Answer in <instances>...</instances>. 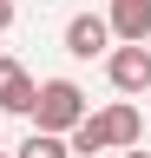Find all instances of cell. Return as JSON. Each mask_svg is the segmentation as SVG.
Listing matches in <instances>:
<instances>
[{
  "label": "cell",
  "mask_w": 151,
  "mask_h": 158,
  "mask_svg": "<svg viewBox=\"0 0 151 158\" xmlns=\"http://www.w3.org/2000/svg\"><path fill=\"white\" fill-rule=\"evenodd\" d=\"M26 118H33L40 132H72V125L85 118V92L72 86V79H46V86L33 92V106H26Z\"/></svg>",
  "instance_id": "1"
},
{
  "label": "cell",
  "mask_w": 151,
  "mask_h": 158,
  "mask_svg": "<svg viewBox=\"0 0 151 158\" xmlns=\"http://www.w3.org/2000/svg\"><path fill=\"white\" fill-rule=\"evenodd\" d=\"M105 73H112L118 92H145V86H151V46H145V40L112 46V53H105Z\"/></svg>",
  "instance_id": "2"
},
{
  "label": "cell",
  "mask_w": 151,
  "mask_h": 158,
  "mask_svg": "<svg viewBox=\"0 0 151 158\" xmlns=\"http://www.w3.org/2000/svg\"><path fill=\"white\" fill-rule=\"evenodd\" d=\"M66 53L72 59H99V53H112V27L99 13H72L66 20Z\"/></svg>",
  "instance_id": "3"
},
{
  "label": "cell",
  "mask_w": 151,
  "mask_h": 158,
  "mask_svg": "<svg viewBox=\"0 0 151 158\" xmlns=\"http://www.w3.org/2000/svg\"><path fill=\"white\" fill-rule=\"evenodd\" d=\"M33 92H40V86L26 79V66L0 53V112H26V106H33Z\"/></svg>",
  "instance_id": "4"
},
{
  "label": "cell",
  "mask_w": 151,
  "mask_h": 158,
  "mask_svg": "<svg viewBox=\"0 0 151 158\" xmlns=\"http://www.w3.org/2000/svg\"><path fill=\"white\" fill-rule=\"evenodd\" d=\"M99 125H105V138H112L118 152L145 138V118H138V106H131V99H118V106H105V112H99Z\"/></svg>",
  "instance_id": "5"
},
{
  "label": "cell",
  "mask_w": 151,
  "mask_h": 158,
  "mask_svg": "<svg viewBox=\"0 0 151 158\" xmlns=\"http://www.w3.org/2000/svg\"><path fill=\"white\" fill-rule=\"evenodd\" d=\"M118 40H151V0H112V20H105Z\"/></svg>",
  "instance_id": "6"
},
{
  "label": "cell",
  "mask_w": 151,
  "mask_h": 158,
  "mask_svg": "<svg viewBox=\"0 0 151 158\" xmlns=\"http://www.w3.org/2000/svg\"><path fill=\"white\" fill-rule=\"evenodd\" d=\"M66 152H79V158H99V152H112V138H105V125H99V112H85L79 125L66 132Z\"/></svg>",
  "instance_id": "7"
},
{
  "label": "cell",
  "mask_w": 151,
  "mask_h": 158,
  "mask_svg": "<svg viewBox=\"0 0 151 158\" xmlns=\"http://www.w3.org/2000/svg\"><path fill=\"white\" fill-rule=\"evenodd\" d=\"M20 158H72L66 152V132H40V125H33L26 145H20Z\"/></svg>",
  "instance_id": "8"
},
{
  "label": "cell",
  "mask_w": 151,
  "mask_h": 158,
  "mask_svg": "<svg viewBox=\"0 0 151 158\" xmlns=\"http://www.w3.org/2000/svg\"><path fill=\"white\" fill-rule=\"evenodd\" d=\"M13 27V0H0V33H7Z\"/></svg>",
  "instance_id": "9"
},
{
  "label": "cell",
  "mask_w": 151,
  "mask_h": 158,
  "mask_svg": "<svg viewBox=\"0 0 151 158\" xmlns=\"http://www.w3.org/2000/svg\"><path fill=\"white\" fill-rule=\"evenodd\" d=\"M125 158H151V152H131V145H125Z\"/></svg>",
  "instance_id": "10"
},
{
  "label": "cell",
  "mask_w": 151,
  "mask_h": 158,
  "mask_svg": "<svg viewBox=\"0 0 151 158\" xmlns=\"http://www.w3.org/2000/svg\"><path fill=\"white\" fill-rule=\"evenodd\" d=\"M0 158H7V152H0Z\"/></svg>",
  "instance_id": "11"
},
{
  "label": "cell",
  "mask_w": 151,
  "mask_h": 158,
  "mask_svg": "<svg viewBox=\"0 0 151 158\" xmlns=\"http://www.w3.org/2000/svg\"><path fill=\"white\" fill-rule=\"evenodd\" d=\"M0 152H7V145H0Z\"/></svg>",
  "instance_id": "12"
}]
</instances>
